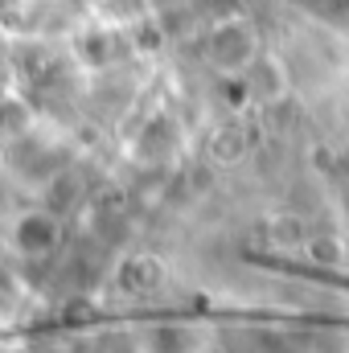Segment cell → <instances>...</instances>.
I'll return each mask as SVG.
<instances>
[{
	"label": "cell",
	"mask_w": 349,
	"mask_h": 353,
	"mask_svg": "<svg viewBox=\"0 0 349 353\" xmlns=\"http://www.w3.org/2000/svg\"><path fill=\"white\" fill-rule=\"evenodd\" d=\"M54 234H58V226H54V218H46V214H29V218H21V226H17V239H21L25 251H46V247L54 243Z\"/></svg>",
	"instance_id": "obj_2"
},
{
	"label": "cell",
	"mask_w": 349,
	"mask_h": 353,
	"mask_svg": "<svg viewBox=\"0 0 349 353\" xmlns=\"http://www.w3.org/2000/svg\"><path fill=\"white\" fill-rule=\"evenodd\" d=\"M255 58V33L247 21H226L210 33V62L226 74L247 70V62Z\"/></svg>",
	"instance_id": "obj_1"
}]
</instances>
